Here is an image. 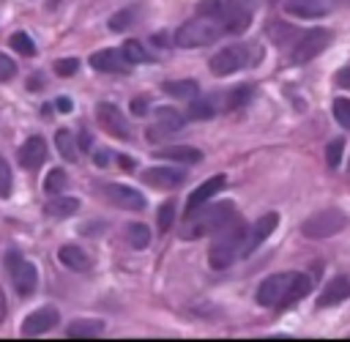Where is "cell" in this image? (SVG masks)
I'll list each match as a JSON object with an SVG mask.
<instances>
[{
	"mask_svg": "<svg viewBox=\"0 0 350 342\" xmlns=\"http://www.w3.org/2000/svg\"><path fill=\"white\" fill-rule=\"evenodd\" d=\"M309 290H312V279L306 274L282 271V274L262 279V285L257 287V304L271 306V309H284V306L301 301Z\"/></svg>",
	"mask_w": 350,
	"mask_h": 342,
	"instance_id": "obj_1",
	"label": "cell"
},
{
	"mask_svg": "<svg viewBox=\"0 0 350 342\" xmlns=\"http://www.w3.org/2000/svg\"><path fill=\"white\" fill-rule=\"evenodd\" d=\"M246 233H249V227H246L238 216H235L227 227H221L219 233H213V241H211V249H208V265H211L213 271L230 268V265L243 254Z\"/></svg>",
	"mask_w": 350,
	"mask_h": 342,
	"instance_id": "obj_2",
	"label": "cell"
},
{
	"mask_svg": "<svg viewBox=\"0 0 350 342\" xmlns=\"http://www.w3.org/2000/svg\"><path fill=\"white\" fill-rule=\"evenodd\" d=\"M235 219V208L232 202H216V205H202L200 211H194L191 216H186V230L183 235L186 238H202V235H213L219 233L221 227H227L230 222Z\"/></svg>",
	"mask_w": 350,
	"mask_h": 342,
	"instance_id": "obj_3",
	"label": "cell"
},
{
	"mask_svg": "<svg viewBox=\"0 0 350 342\" xmlns=\"http://www.w3.org/2000/svg\"><path fill=\"white\" fill-rule=\"evenodd\" d=\"M224 19L221 16H202L197 14L194 19L183 22L175 33V44L183 47V49H197V47H205V44H213L219 36H224Z\"/></svg>",
	"mask_w": 350,
	"mask_h": 342,
	"instance_id": "obj_4",
	"label": "cell"
},
{
	"mask_svg": "<svg viewBox=\"0 0 350 342\" xmlns=\"http://www.w3.org/2000/svg\"><path fill=\"white\" fill-rule=\"evenodd\" d=\"M257 57H260V49L252 52L249 44H230V47L219 49V52L211 57V71H213L216 77H230V74H235V71L252 66Z\"/></svg>",
	"mask_w": 350,
	"mask_h": 342,
	"instance_id": "obj_5",
	"label": "cell"
},
{
	"mask_svg": "<svg viewBox=\"0 0 350 342\" xmlns=\"http://www.w3.org/2000/svg\"><path fill=\"white\" fill-rule=\"evenodd\" d=\"M331 30H325V27H314V30H306V33H301L298 38H295V44H293V52H290V60L293 63H309V60H314L320 52H325V47L331 44Z\"/></svg>",
	"mask_w": 350,
	"mask_h": 342,
	"instance_id": "obj_6",
	"label": "cell"
},
{
	"mask_svg": "<svg viewBox=\"0 0 350 342\" xmlns=\"http://www.w3.org/2000/svg\"><path fill=\"white\" fill-rule=\"evenodd\" d=\"M5 268H8V274H11V279H14V287H16L19 295H30V293L36 290V285H38V271H36L33 263H27V260L19 254V249H8V252H5Z\"/></svg>",
	"mask_w": 350,
	"mask_h": 342,
	"instance_id": "obj_7",
	"label": "cell"
},
{
	"mask_svg": "<svg viewBox=\"0 0 350 342\" xmlns=\"http://www.w3.org/2000/svg\"><path fill=\"white\" fill-rule=\"evenodd\" d=\"M345 224H347V216H345L342 211H336V208H325V211L309 216V219L304 222L301 230H304L306 238H331V235H336Z\"/></svg>",
	"mask_w": 350,
	"mask_h": 342,
	"instance_id": "obj_8",
	"label": "cell"
},
{
	"mask_svg": "<svg viewBox=\"0 0 350 342\" xmlns=\"http://www.w3.org/2000/svg\"><path fill=\"white\" fill-rule=\"evenodd\" d=\"M96 120H98V126H101L107 134H112V137H120V140H129V137H131L129 120H126L123 112H120L115 104H109V101L96 104Z\"/></svg>",
	"mask_w": 350,
	"mask_h": 342,
	"instance_id": "obj_9",
	"label": "cell"
},
{
	"mask_svg": "<svg viewBox=\"0 0 350 342\" xmlns=\"http://www.w3.org/2000/svg\"><path fill=\"white\" fill-rule=\"evenodd\" d=\"M186 123V115L178 112L175 107H159L156 109V123L148 129L150 140H161V137H175Z\"/></svg>",
	"mask_w": 350,
	"mask_h": 342,
	"instance_id": "obj_10",
	"label": "cell"
},
{
	"mask_svg": "<svg viewBox=\"0 0 350 342\" xmlns=\"http://www.w3.org/2000/svg\"><path fill=\"white\" fill-rule=\"evenodd\" d=\"M104 197L109 200V205L123 208V211H142L148 205L145 197L134 186H126V183H107L104 186Z\"/></svg>",
	"mask_w": 350,
	"mask_h": 342,
	"instance_id": "obj_11",
	"label": "cell"
},
{
	"mask_svg": "<svg viewBox=\"0 0 350 342\" xmlns=\"http://www.w3.org/2000/svg\"><path fill=\"white\" fill-rule=\"evenodd\" d=\"M254 14V0H230L224 5V30L227 33H243L252 25Z\"/></svg>",
	"mask_w": 350,
	"mask_h": 342,
	"instance_id": "obj_12",
	"label": "cell"
},
{
	"mask_svg": "<svg viewBox=\"0 0 350 342\" xmlns=\"http://www.w3.org/2000/svg\"><path fill=\"white\" fill-rule=\"evenodd\" d=\"M57 320H60V315H57L55 306H41V309L30 312V315L22 320V337H38V334L55 328Z\"/></svg>",
	"mask_w": 350,
	"mask_h": 342,
	"instance_id": "obj_13",
	"label": "cell"
},
{
	"mask_svg": "<svg viewBox=\"0 0 350 342\" xmlns=\"http://www.w3.org/2000/svg\"><path fill=\"white\" fill-rule=\"evenodd\" d=\"M224 186H227V178H224V175H211L205 183H200V186L189 194V200H186V216H191L194 211H200V208H202L213 194H219Z\"/></svg>",
	"mask_w": 350,
	"mask_h": 342,
	"instance_id": "obj_14",
	"label": "cell"
},
{
	"mask_svg": "<svg viewBox=\"0 0 350 342\" xmlns=\"http://www.w3.org/2000/svg\"><path fill=\"white\" fill-rule=\"evenodd\" d=\"M139 178L148 186H153V189H178L186 181V172L183 170H175V167H150Z\"/></svg>",
	"mask_w": 350,
	"mask_h": 342,
	"instance_id": "obj_15",
	"label": "cell"
},
{
	"mask_svg": "<svg viewBox=\"0 0 350 342\" xmlns=\"http://www.w3.org/2000/svg\"><path fill=\"white\" fill-rule=\"evenodd\" d=\"M90 66L96 71H107V74H115V71H129L131 60L126 57L123 49H98L90 55Z\"/></svg>",
	"mask_w": 350,
	"mask_h": 342,
	"instance_id": "obj_16",
	"label": "cell"
},
{
	"mask_svg": "<svg viewBox=\"0 0 350 342\" xmlns=\"http://www.w3.org/2000/svg\"><path fill=\"white\" fill-rule=\"evenodd\" d=\"M276 224H279V213H265V216H260V219H254V224L249 227V233H246V246H243V254H249V252H254L273 230H276Z\"/></svg>",
	"mask_w": 350,
	"mask_h": 342,
	"instance_id": "obj_17",
	"label": "cell"
},
{
	"mask_svg": "<svg viewBox=\"0 0 350 342\" xmlns=\"http://www.w3.org/2000/svg\"><path fill=\"white\" fill-rule=\"evenodd\" d=\"M44 159H46V142H44V137H27L25 142H22V148H19V164L25 167V170H38L41 164H44Z\"/></svg>",
	"mask_w": 350,
	"mask_h": 342,
	"instance_id": "obj_18",
	"label": "cell"
},
{
	"mask_svg": "<svg viewBox=\"0 0 350 342\" xmlns=\"http://www.w3.org/2000/svg\"><path fill=\"white\" fill-rule=\"evenodd\" d=\"M284 11L298 19H317L331 11L325 0H284Z\"/></svg>",
	"mask_w": 350,
	"mask_h": 342,
	"instance_id": "obj_19",
	"label": "cell"
},
{
	"mask_svg": "<svg viewBox=\"0 0 350 342\" xmlns=\"http://www.w3.org/2000/svg\"><path fill=\"white\" fill-rule=\"evenodd\" d=\"M350 298V279L347 276H336L328 285H323V293L317 295V306H334L339 301Z\"/></svg>",
	"mask_w": 350,
	"mask_h": 342,
	"instance_id": "obj_20",
	"label": "cell"
},
{
	"mask_svg": "<svg viewBox=\"0 0 350 342\" xmlns=\"http://www.w3.org/2000/svg\"><path fill=\"white\" fill-rule=\"evenodd\" d=\"M79 211V200L77 197H68V194H52L49 202L44 205V213L46 216H55V219H68Z\"/></svg>",
	"mask_w": 350,
	"mask_h": 342,
	"instance_id": "obj_21",
	"label": "cell"
},
{
	"mask_svg": "<svg viewBox=\"0 0 350 342\" xmlns=\"http://www.w3.org/2000/svg\"><path fill=\"white\" fill-rule=\"evenodd\" d=\"M153 156L170 159V161H183V164H197V161L202 159V153H200L197 148H191V145H164V148H159Z\"/></svg>",
	"mask_w": 350,
	"mask_h": 342,
	"instance_id": "obj_22",
	"label": "cell"
},
{
	"mask_svg": "<svg viewBox=\"0 0 350 342\" xmlns=\"http://www.w3.org/2000/svg\"><path fill=\"white\" fill-rule=\"evenodd\" d=\"M57 257H60V263H63L68 271H88V268H90V257H88V252L79 249L77 244H66V246H60Z\"/></svg>",
	"mask_w": 350,
	"mask_h": 342,
	"instance_id": "obj_23",
	"label": "cell"
},
{
	"mask_svg": "<svg viewBox=\"0 0 350 342\" xmlns=\"http://www.w3.org/2000/svg\"><path fill=\"white\" fill-rule=\"evenodd\" d=\"M55 148L60 150V156H63L66 161H77V156H79L77 137H74L68 129H57V131H55Z\"/></svg>",
	"mask_w": 350,
	"mask_h": 342,
	"instance_id": "obj_24",
	"label": "cell"
},
{
	"mask_svg": "<svg viewBox=\"0 0 350 342\" xmlns=\"http://www.w3.org/2000/svg\"><path fill=\"white\" fill-rule=\"evenodd\" d=\"M164 90L175 98H194L200 93V85L194 79H172V82H164Z\"/></svg>",
	"mask_w": 350,
	"mask_h": 342,
	"instance_id": "obj_25",
	"label": "cell"
},
{
	"mask_svg": "<svg viewBox=\"0 0 350 342\" xmlns=\"http://www.w3.org/2000/svg\"><path fill=\"white\" fill-rule=\"evenodd\" d=\"M126 241L131 244V249H145L150 244V230L142 222H131L126 227Z\"/></svg>",
	"mask_w": 350,
	"mask_h": 342,
	"instance_id": "obj_26",
	"label": "cell"
},
{
	"mask_svg": "<svg viewBox=\"0 0 350 342\" xmlns=\"http://www.w3.org/2000/svg\"><path fill=\"white\" fill-rule=\"evenodd\" d=\"M101 331H104V323L101 320H74L66 328L68 337H98Z\"/></svg>",
	"mask_w": 350,
	"mask_h": 342,
	"instance_id": "obj_27",
	"label": "cell"
},
{
	"mask_svg": "<svg viewBox=\"0 0 350 342\" xmlns=\"http://www.w3.org/2000/svg\"><path fill=\"white\" fill-rule=\"evenodd\" d=\"M252 98V85H238L232 93L224 96V109H241Z\"/></svg>",
	"mask_w": 350,
	"mask_h": 342,
	"instance_id": "obj_28",
	"label": "cell"
},
{
	"mask_svg": "<svg viewBox=\"0 0 350 342\" xmlns=\"http://www.w3.org/2000/svg\"><path fill=\"white\" fill-rule=\"evenodd\" d=\"M68 178H66V170H49L46 178H44V192L46 194H60L66 189Z\"/></svg>",
	"mask_w": 350,
	"mask_h": 342,
	"instance_id": "obj_29",
	"label": "cell"
},
{
	"mask_svg": "<svg viewBox=\"0 0 350 342\" xmlns=\"http://www.w3.org/2000/svg\"><path fill=\"white\" fill-rule=\"evenodd\" d=\"M216 115V107H213V98H200L189 107L186 118H194V120H205V118H213Z\"/></svg>",
	"mask_w": 350,
	"mask_h": 342,
	"instance_id": "obj_30",
	"label": "cell"
},
{
	"mask_svg": "<svg viewBox=\"0 0 350 342\" xmlns=\"http://www.w3.org/2000/svg\"><path fill=\"white\" fill-rule=\"evenodd\" d=\"M8 44L19 52V55H36V44H33V38L27 36V33H22V30H16V33H11V38H8Z\"/></svg>",
	"mask_w": 350,
	"mask_h": 342,
	"instance_id": "obj_31",
	"label": "cell"
},
{
	"mask_svg": "<svg viewBox=\"0 0 350 342\" xmlns=\"http://www.w3.org/2000/svg\"><path fill=\"white\" fill-rule=\"evenodd\" d=\"M123 52H126V57H129L131 63H148V60H153V55H150L139 41H126V44H123Z\"/></svg>",
	"mask_w": 350,
	"mask_h": 342,
	"instance_id": "obj_32",
	"label": "cell"
},
{
	"mask_svg": "<svg viewBox=\"0 0 350 342\" xmlns=\"http://www.w3.org/2000/svg\"><path fill=\"white\" fill-rule=\"evenodd\" d=\"M334 120L345 131H350V98H336L334 101Z\"/></svg>",
	"mask_w": 350,
	"mask_h": 342,
	"instance_id": "obj_33",
	"label": "cell"
},
{
	"mask_svg": "<svg viewBox=\"0 0 350 342\" xmlns=\"http://www.w3.org/2000/svg\"><path fill=\"white\" fill-rule=\"evenodd\" d=\"M134 14H137V8H126V11H118V14H112V19H109V30H115V33H120V30H129V27H131V19H134Z\"/></svg>",
	"mask_w": 350,
	"mask_h": 342,
	"instance_id": "obj_34",
	"label": "cell"
},
{
	"mask_svg": "<svg viewBox=\"0 0 350 342\" xmlns=\"http://www.w3.org/2000/svg\"><path fill=\"white\" fill-rule=\"evenodd\" d=\"M342 150H345V140H342V137H336V140L328 142V148H325V161H328V167H339Z\"/></svg>",
	"mask_w": 350,
	"mask_h": 342,
	"instance_id": "obj_35",
	"label": "cell"
},
{
	"mask_svg": "<svg viewBox=\"0 0 350 342\" xmlns=\"http://www.w3.org/2000/svg\"><path fill=\"white\" fill-rule=\"evenodd\" d=\"M197 14H202V16H221L224 19V3L221 0H200Z\"/></svg>",
	"mask_w": 350,
	"mask_h": 342,
	"instance_id": "obj_36",
	"label": "cell"
},
{
	"mask_svg": "<svg viewBox=\"0 0 350 342\" xmlns=\"http://www.w3.org/2000/svg\"><path fill=\"white\" fill-rule=\"evenodd\" d=\"M11 186H14V178H11V167H8V161L0 156V197H3V200L11 194Z\"/></svg>",
	"mask_w": 350,
	"mask_h": 342,
	"instance_id": "obj_37",
	"label": "cell"
},
{
	"mask_svg": "<svg viewBox=\"0 0 350 342\" xmlns=\"http://www.w3.org/2000/svg\"><path fill=\"white\" fill-rule=\"evenodd\" d=\"M77 68H79V60L77 57H63V60L55 63V74L57 77H74Z\"/></svg>",
	"mask_w": 350,
	"mask_h": 342,
	"instance_id": "obj_38",
	"label": "cell"
},
{
	"mask_svg": "<svg viewBox=\"0 0 350 342\" xmlns=\"http://www.w3.org/2000/svg\"><path fill=\"white\" fill-rule=\"evenodd\" d=\"M172 216H175V205H172V202H164V205L159 208V230H161V233H167V230L172 227Z\"/></svg>",
	"mask_w": 350,
	"mask_h": 342,
	"instance_id": "obj_39",
	"label": "cell"
},
{
	"mask_svg": "<svg viewBox=\"0 0 350 342\" xmlns=\"http://www.w3.org/2000/svg\"><path fill=\"white\" fill-rule=\"evenodd\" d=\"M14 77H16V63H14L8 55L0 52V82H8V79H14Z\"/></svg>",
	"mask_w": 350,
	"mask_h": 342,
	"instance_id": "obj_40",
	"label": "cell"
},
{
	"mask_svg": "<svg viewBox=\"0 0 350 342\" xmlns=\"http://www.w3.org/2000/svg\"><path fill=\"white\" fill-rule=\"evenodd\" d=\"M334 82H336L339 88H350V66L339 68V71H336V77H334Z\"/></svg>",
	"mask_w": 350,
	"mask_h": 342,
	"instance_id": "obj_41",
	"label": "cell"
},
{
	"mask_svg": "<svg viewBox=\"0 0 350 342\" xmlns=\"http://www.w3.org/2000/svg\"><path fill=\"white\" fill-rule=\"evenodd\" d=\"M131 112H134V115H145V112H148V98H145V96H142V98H134V101H131Z\"/></svg>",
	"mask_w": 350,
	"mask_h": 342,
	"instance_id": "obj_42",
	"label": "cell"
},
{
	"mask_svg": "<svg viewBox=\"0 0 350 342\" xmlns=\"http://www.w3.org/2000/svg\"><path fill=\"white\" fill-rule=\"evenodd\" d=\"M55 104H57V112H71V98L68 96H60Z\"/></svg>",
	"mask_w": 350,
	"mask_h": 342,
	"instance_id": "obj_43",
	"label": "cell"
},
{
	"mask_svg": "<svg viewBox=\"0 0 350 342\" xmlns=\"http://www.w3.org/2000/svg\"><path fill=\"white\" fill-rule=\"evenodd\" d=\"M107 153H109V150H98V153H96V156H93V161H96V164H98V167H104V164H107V159H109V156H107Z\"/></svg>",
	"mask_w": 350,
	"mask_h": 342,
	"instance_id": "obj_44",
	"label": "cell"
},
{
	"mask_svg": "<svg viewBox=\"0 0 350 342\" xmlns=\"http://www.w3.org/2000/svg\"><path fill=\"white\" fill-rule=\"evenodd\" d=\"M27 88H30V90H38V88H41V77H30V79H27Z\"/></svg>",
	"mask_w": 350,
	"mask_h": 342,
	"instance_id": "obj_45",
	"label": "cell"
},
{
	"mask_svg": "<svg viewBox=\"0 0 350 342\" xmlns=\"http://www.w3.org/2000/svg\"><path fill=\"white\" fill-rule=\"evenodd\" d=\"M120 167H126V170H131V167H134V161H131V159H126V156H120Z\"/></svg>",
	"mask_w": 350,
	"mask_h": 342,
	"instance_id": "obj_46",
	"label": "cell"
},
{
	"mask_svg": "<svg viewBox=\"0 0 350 342\" xmlns=\"http://www.w3.org/2000/svg\"><path fill=\"white\" fill-rule=\"evenodd\" d=\"M82 148H90V134H88V131L82 134Z\"/></svg>",
	"mask_w": 350,
	"mask_h": 342,
	"instance_id": "obj_47",
	"label": "cell"
},
{
	"mask_svg": "<svg viewBox=\"0 0 350 342\" xmlns=\"http://www.w3.org/2000/svg\"><path fill=\"white\" fill-rule=\"evenodd\" d=\"M0 320H3V293H0Z\"/></svg>",
	"mask_w": 350,
	"mask_h": 342,
	"instance_id": "obj_48",
	"label": "cell"
},
{
	"mask_svg": "<svg viewBox=\"0 0 350 342\" xmlns=\"http://www.w3.org/2000/svg\"><path fill=\"white\" fill-rule=\"evenodd\" d=\"M339 3H347V0H339Z\"/></svg>",
	"mask_w": 350,
	"mask_h": 342,
	"instance_id": "obj_49",
	"label": "cell"
}]
</instances>
